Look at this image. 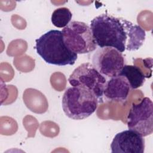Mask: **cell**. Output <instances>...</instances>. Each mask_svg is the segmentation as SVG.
Masks as SVG:
<instances>
[{"label": "cell", "mask_w": 153, "mask_h": 153, "mask_svg": "<svg viewBox=\"0 0 153 153\" xmlns=\"http://www.w3.org/2000/svg\"><path fill=\"white\" fill-rule=\"evenodd\" d=\"M90 28L97 45L112 47L121 53L139 50L146 37L145 31L140 26L107 14L93 19Z\"/></svg>", "instance_id": "6da1fadb"}, {"label": "cell", "mask_w": 153, "mask_h": 153, "mask_svg": "<svg viewBox=\"0 0 153 153\" xmlns=\"http://www.w3.org/2000/svg\"><path fill=\"white\" fill-rule=\"evenodd\" d=\"M35 41L37 54L48 64L73 65L78 58L77 54L69 50L65 45L61 30H50Z\"/></svg>", "instance_id": "7a4b0ae2"}, {"label": "cell", "mask_w": 153, "mask_h": 153, "mask_svg": "<svg viewBox=\"0 0 153 153\" xmlns=\"http://www.w3.org/2000/svg\"><path fill=\"white\" fill-rule=\"evenodd\" d=\"M62 105L63 111L68 117L81 120L95 112L98 105V99L88 90L72 86L65 90Z\"/></svg>", "instance_id": "3957f363"}, {"label": "cell", "mask_w": 153, "mask_h": 153, "mask_svg": "<svg viewBox=\"0 0 153 153\" xmlns=\"http://www.w3.org/2000/svg\"><path fill=\"white\" fill-rule=\"evenodd\" d=\"M62 32L65 45L76 54H88L97 48L91 29L84 22L72 21Z\"/></svg>", "instance_id": "277c9868"}, {"label": "cell", "mask_w": 153, "mask_h": 153, "mask_svg": "<svg viewBox=\"0 0 153 153\" xmlns=\"http://www.w3.org/2000/svg\"><path fill=\"white\" fill-rule=\"evenodd\" d=\"M68 81L73 87L88 90L98 100H102L107 79L92 64L84 63L74 70L68 78Z\"/></svg>", "instance_id": "5b68a950"}, {"label": "cell", "mask_w": 153, "mask_h": 153, "mask_svg": "<svg viewBox=\"0 0 153 153\" xmlns=\"http://www.w3.org/2000/svg\"><path fill=\"white\" fill-rule=\"evenodd\" d=\"M128 128L143 137L153 132V103L147 97L139 103H133L127 116Z\"/></svg>", "instance_id": "8992f818"}, {"label": "cell", "mask_w": 153, "mask_h": 153, "mask_svg": "<svg viewBox=\"0 0 153 153\" xmlns=\"http://www.w3.org/2000/svg\"><path fill=\"white\" fill-rule=\"evenodd\" d=\"M92 65L106 78H111L120 74L125 65V59L114 48L99 47L93 55Z\"/></svg>", "instance_id": "52a82bcc"}, {"label": "cell", "mask_w": 153, "mask_h": 153, "mask_svg": "<svg viewBox=\"0 0 153 153\" xmlns=\"http://www.w3.org/2000/svg\"><path fill=\"white\" fill-rule=\"evenodd\" d=\"M145 139L138 133L126 130L118 133L114 136L111 144L112 153H143Z\"/></svg>", "instance_id": "ba28073f"}, {"label": "cell", "mask_w": 153, "mask_h": 153, "mask_svg": "<svg viewBox=\"0 0 153 153\" xmlns=\"http://www.w3.org/2000/svg\"><path fill=\"white\" fill-rule=\"evenodd\" d=\"M131 89L127 79L124 76L118 75L107 80L103 96L108 101L124 102L128 97Z\"/></svg>", "instance_id": "9c48e42d"}, {"label": "cell", "mask_w": 153, "mask_h": 153, "mask_svg": "<svg viewBox=\"0 0 153 153\" xmlns=\"http://www.w3.org/2000/svg\"><path fill=\"white\" fill-rule=\"evenodd\" d=\"M119 75L124 76L127 79L131 89H136L142 87L146 78L140 68L135 65H125Z\"/></svg>", "instance_id": "30bf717a"}, {"label": "cell", "mask_w": 153, "mask_h": 153, "mask_svg": "<svg viewBox=\"0 0 153 153\" xmlns=\"http://www.w3.org/2000/svg\"><path fill=\"white\" fill-rule=\"evenodd\" d=\"M72 17V14L69 8L61 7L56 9L53 12L51 21L54 26L64 28L71 22Z\"/></svg>", "instance_id": "8fae6325"}]
</instances>
